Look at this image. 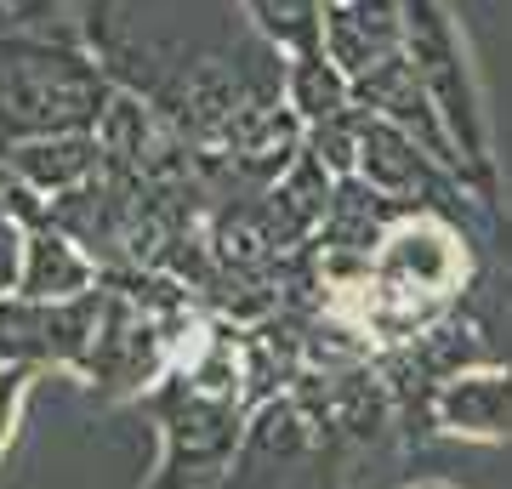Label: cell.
Instances as JSON below:
<instances>
[{
    "instance_id": "6da1fadb",
    "label": "cell",
    "mask_w": 512,
    "mask_h": 489,
    "mask_svg": "<svg viewBox=\"0 0 512 489\" xmlns=\"http://www.w3.org/2000/svg\"><path fill=\"white\" fill-rule=\"evenodd\" d=\"M148 410L160 421V461L143 489H222L239 461L245 427H251V393H245V353L239 325L222 313H200L177 347V364L148 393Z\"/></svg>"
},
{
    "instance_id": "7a4b0ae2",
    "label": "cell",
    "mask_w": 512,
    "mask_h": 489,
    "mask_svg": "<svg viewBox=\"0 0 512 489\" xmlns=\"http://www.w3.org/2000/svg\"><path fill=\"white\" fill-rule=\"evenodd\" d=\"M114 80L74 46H52L40 35H0V148L57 137V131H97L114 103Z\"/></svg>"
},
{
    "instance_id": "3957f363",
    "label": "cell",
    "mask_w": 512,
    "mask_h": 489,
    "mask_svg": "<svg viewBox=\"0 0 512 489\" xmlns=\"http://www.w3.org/2000/svg\"><path fill=\"white\" fill-rule=\"evenodd\" d=\"M404 12H410V63H416L427 97L439 103L450 137H456L467 182H478V200L490 205V114H484V91H478L473 63H467V40H461L444 0H404Z\"/></svg>"
},
{
    "instance_id": "277c9868",
    "label": "cell",
    "mask_w": 512,
    "mask_h": 489,
    "mask_svg": "<svg viewBox=\"0 0 512 489\" xmlns=\"http://www.w3.org/2000/svg\"><path fill=\"white\" fill-rule=\"evenodd\" d=\"M103 290H109L103 325H97L92 359H86V370L74 381H86V393H97L103 404H126V399L143 404L165 381V370L177 364V347H183V336L194 330V319L205 308L160 313V308H143L137 296H126L114 285H103Z\"/></svg>"
},
{
    "instance_id": "5b68a950",
    "label": "cell",
    "mask_w": 512,
    "mask_h": 489,
    "mask_svg": "<svg viewBox=\"0 0 512 489\" xmlns=\"http://www.w3.org/2000/svg\"><path fill=\"white\" fill-rule=\"evenodd\" d=\"M109 290L97 285L69 302H35V296H0V364H35V370H69L80 376L92 359L97 325H103Z\"/></svg>"
},
{
    "instance_id": "8992f818",
    "label": "cell",
    "mask_w": 512,
    "mask_h": 489,
    "mask_svg": "<svg viewBox=\"0 0 512 489\" xmlns=\"http://www.w3.org/2000/svg\"><path fill=\"white\" fill-rule=\"evenodd\" d=\"M433 433L467 438V444H512V364H467L444 376L427 404Z\"/></svg>"
},
{
    "instance_id": "52a82bcc",
    "label": "cell",
    "mask_w": 512,
    "mask_h": 489,
    "mask_svg": "<svg viewBox=\"0 0 512 489\" xmlns=\"http://www.w3.org/2000/svg\"><path fill=\"white\" fill-rule=\"evenodd\" d=\"M325 52L348 80H365L382 63L404 57L410 52V12H404V0H336L325 12Z\"/></svg>"
},
{
    "instance_id": "ba28073f",
    "label": "cell",
    "mask_w": 512,
    "mask_h": 489,
    "mask_svg": "<svg viewBox=\"0 0 512 489\" xmlns=\"http://www.w3.org/2000/svg\"><path fill=\"white\" fill-rule=\"evenodd\" d=\"M0 160L12 165L35 194L57 200V194H74L80 182H92L97 171H103V143H97V131H57V137L6 143Z\"/></svg>"
},
{
    "instance_id": "9c48e42d",
    "label": "cell",
    "mask_w": 512,
    "mask_h": 489,
    "mask_svg": "<svg viewBox=\"0 0 512 489\" xmlns=\"http://www.w3.org/2000/svg\"><path fill=\"white\" fill-rule=\"evenodd\" d=\"M97 285H103V268L86 256L80 239H69L63 228H52V222L29 228L18 296H35V302H69V296H86V290H97Z\"/></svg>"
},
{
    "instance_id": "30bf717a",
    "label": "cell",
    "mask_w": 512,
    "mask_h": 489,
    "mask_svg": "<svg viewBox=\"0 0 512 489\" xmlns=\"http://www.w3.org/2000/svg\"><path fill=\"white\" fill-rule=\"evenodd\" d=\"M285 103L296 109L302 126H325V120H348L359 109L353 97V80L336 63L330 52H308V57H285Z\"/></svg>"
},
{
    "instance_id": "8fae6325",
    "label": "cell",
    "mask_w": 512,
    "mask_h": 489,
    "mask_svg": "<svg viewBox=\"0 0 512 489\" xmlns=\"http://www.w3.org/2000/svg\"><path fill=\"white\" fill-rule=\"evenodd\" d=\"M239 12L251 18L256 35L268 40V52H279V57L325 52L330 0H239Z\"/></svg>"
},
{
    "instance_id": "7c38bea8",
    "label": "cell",
    "mask_w": 512,
    "mask_h": 489,
    "mask_svg": "<svg viewBox=\"0 0 512 489\" xmlns=\"http://www.w3.org/2000/svg\"><path fill=\"white\" fill-rule=\"evenodd\" d=\"M302 148L325 165L330 177H359V109H353L348 120L308 126V143H302Z\"/></svg>"
},
{
    "instance_id": "4fadbf2b",
    "label": "cell",
    "mask_w": 512,
    "mask_h": 489,
    "mask_svg": "<svg viewBox=\"0 0 512 489\" xmlns=\"http://www.w3.org/2000/svg\"><path fill=\"white\" fill-rule=\"evenodd\" d=\"M35 381H40L35 364H0V455L12 450V438H18L23 410L35 399Z\"/></svg>"
},
{
    "instance_id": "5bb4252c",
    "label": "cell",
    "mask_w": 512,
    "mask_h": 489,
    "mask_svg": "<svg viewBox=\"0 0 512 489\" xmlns=\"http://www.w3.org/2000/svg\"><path fill=\"white\" fill-rule=\"evenodd\" d=\"M23 251H29V228L0 211V296H18L23 285Z\"/></svg>"
},
{
    "instance_id": "9a60e30c",
    "label": "cell",
    "mask_w": 512,
    "mask_h": 489,
    "mask_svg": "<svg viewBox=\"0 0 512 489\" xmlns=\"http://www.w3.org/2000/svg\"><path fill=\"white\" fill-rule=\"evenodd\" d=\"M0 6H6V18H29V12L46 6V0H0Z\"/></svg>"
},
{
    "instance_id": "2e32d148",
    "label": "cell",
    "mask_w": 512,
    "mask_h": 489,
    "mask_svg": "<svg viewBox=\"0 0 512 489\" xmlns=\"http://www.w3.org/2000/svg\"><path fill=\"white\" fill-rule=\"evenodd\" d=\"M399 489H456V484H444V478H416V484H399Z\"/></svg>"
},
{
    "instance_id": "e0dca14e",
    "label": "cell",
    "mask_w": 512,
    "mask_h": 489,
    "mask_svg": "<svg viewBox=\"0 0 512 489\" xmlns=\"http://www.w3.org/2000/svg\"><path fill=\"white\" fill-rule=\"evenodd\" d=\"M330 6H336V0H330Z\"/></svg>"
}]
</instances>
